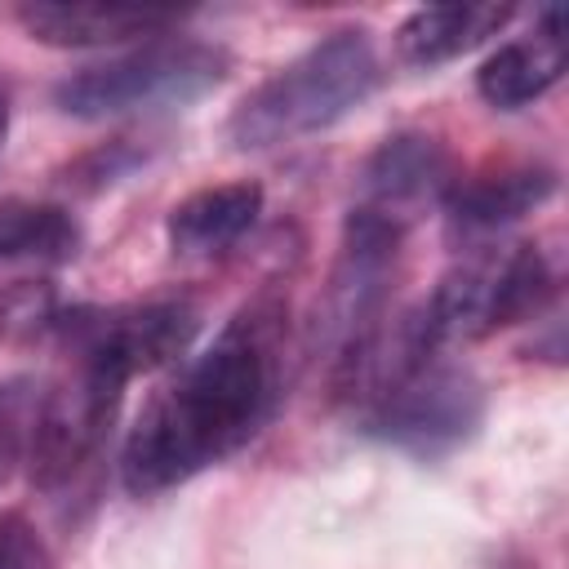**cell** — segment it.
Instances as JSON below:
<instances>
[{
	"instance_id": "obj_13",
	"label": "cell",
	"mask_w": 569,
	"mask_h": 569,
	"mask_svg": "<svg viewBox=\"0 0 569 569\" xmlns=\"http://www.w3.org/2000/svg\"><path fill=\"white\" fill-rule=\"evenodd\" d=\"M551 191H556L551 169H507V173H493V178L453 182L445 209H449L453 231L489 236V231L525 218L529 209H538Z\"/></svg>"
},
{
	"instance_id": "obj_12",
	"label": "cell",
	"mask_w": 569,
	"mask_h": 569,
	"mask_svg": "<svg viewBox=\"0 0 569 569\" xmlns=\"http://www.w3.org/2000/svg\"><path fill=\"white\" fill-rule=\"evenodd\" d=\"M511 18L507 4H422L396 27V58L405 67L431 71L476 49Z\"/></svg>"
},
{
	"instance_id": "obj_8",
	"label": "cell",
	"mask_w": 569,
	"mask_h": 569,
	"mask_svg": "<svg viewBox=\"0 0 569 569\" xmlns=\"http://www.w3.org/2000/svg\"><path fill=\"white\" fill-rule=\"evenodd\" d=\"M453 191V164L449 151L427 133H396L387 138L369 164H365V200L356 209L391 222L405 231L409 218H418L431 204H445Z\"/></svg>"
},
{
	"instance_id": "obj_14",
	"label": "cell",
	"mask_w": 569,
	"mask_h": 569,
	"mask_svg": "<svg viewBox=\"0 0 569 569\" xmlns=\"http://www.w3.org/2000/svg\"><path fill=\"white\" fill-rule=\"evenodd\" d=\"M76 249V227L53 204L0 200V262L9 258H67Z\"/></svg>"
},
{
	"instance_id": "obj_11",
	"label": "cell",
	"mask_w": 569,
	"mask_h": 569,
	"mask_svg": "<svg viewBox=\"0 0 569 569\" xmlns=\"http://www.w3.org/2000/svg\"><path fill=\"white\" fill-rule=\"evenodd\" d=\"M262 213V187L258 182H222L200 187L187 200L169 209V244L182 258H213L231 249Z\"/></svg>"
},
{
	"instance_id": "obj_10",
	"label": "cell",
	"mask_w": 569,
	"mask_h": 569,
	"mask_svg": "<svg viewBox=\"0 0 569 569\" xmlns=\"http://www.w3.org/2000/svg\"><path fill=\"white\" fill-rule=\"evenodd\" d=\"M560 71H565V13L547 9L542 27L529 40H511L480 62L476 89L489 107L516 111V107H529L533 98H542L560 80Z\"/></svg>"
},
{
	"instance_id": "obj_3",
	"label": "cell",
	"mask_w": 569,
	"mask_h": 569,
	"mask_svg": "<svg viewBox=\"0 0 569 569\" xmlns=\"http://www.w3.org/2000/svg\"><path fill=\"white\" fill-rule=\"evenodd\" d=\"M227 76V58L191 40H156L124 58L84 67L53 89V102L76 120H107L124 111L182 107Z\"/></svg>"
},
{
	"instance_id": "obj_16",
	"label": "cell",
	"mask_w": 569,
	"mask_h": 569,
	"mask_svg": "<svg viewBox=\"0 0 569 569\" xmlns=\"http://www.w3.org/2000/svg\"><path fill=\"white\" fill-rule=\"evenodd\" d=\"M18 462V440H13V431L0 422V485L9 480V467Z\"/></svg>"
},
{
	"instance_id": "obj_4",
	"label": "cell",
	"mask_w": 569,
	"mask_h": 569,
	"mask_svg": "<svg viewBox=\"0 0 569 569\" xmlns=\"http://www.w3.org/2000/svg\"><path fill=\"white\" fill-rule=\"evenodd\" d=\"M547 289H551V276L538 249L529 244L476 249L436 284V293L418 307V316L431 347L440 351L445 342H476L538 311Z\"/></svg>"
},
{
	"instance_id": "obj_5",
	"label": "cell",
	"mask_w": 569,
	"mask_h": 569,
	"mask_svg": "<svg viewBox=\"0 0 569 569\" xmlns=\"http://www.w3.org/2000/svg\"><path fill=\"white\" fill-rule=\"evenodd\" d=\"M124 382L129 373L120 365L71 351V369L44 391L31 422L27 471L36 489H58L84 467L116 418Z\"/></svg>"
},
{
	"instance_id": "obj_17",
	"label": "cell",
	"mask_w": 569,
	"mask_h": 569,
	"mask_svg": "<svg viewBox=\"0 0 569 569\" xmlns=\"http://www.w3.org/2000/svg\"><path fill=\"white\" fill-rule=\"evenodd\" d=\"M4 129H9V98H4V84H0V142H4Z\"/></svg>"
},
{
	"instance_id": "obj_9",
	"label": "cell",
	"mask_w": 569,
	"mask_h": 569,
	"mask_svg": "<svg viewBox=\"0 0 569 569\" xmlns=\"http://www.w3.org/2000/svg\"><path fill=\"white\" fill-rule=\"evenodd\" d=\"M13 18L22 31L53 49H102L124 40L160 36L173 13L169 9H133V4H18Z\"/></svg>"
},
{
	"instance_id": "obj_1",
	"label": "cell",
	"mask_w": 569,
	"mask_h": 569,
	"mask_svg": "<svg viewBox=\"0 0 569 569\" xmlns=\"http://www.w3.org/2000/svg\"><path fill=\"white\" fill-rule=\"evenodd\" d=\"M280 333L284 307L271 293L249 298L222 333L142 405L120 458L129 493H164L258 436L276 405Z\"/></svg>"
},
{
	"instance_id": "obj_15",
	"label": "cell",
	"mask_w": 569,
	"mask_h": 569,
	"mask_svg": "<svg viewBox=\"0 0 569 569\" xmlns=\"http://www.w3.org/2000/svg\"><path fill=\"white\" fill-rule=\"evenodd\" d=\"M0 569H49L36 529L18 511L0 516Z\"/></svg>"
},
{
	"instance_id": "obj_7",
	"label": "cell",
	"mask_w": 569,
	"mask_h": 569,
	"mask_svg": "<svg viewBox=\"0 0 569 569\" xmlns=\"http://www.w3.org/2000/svg\"><path fill=\"white\" fill-rule=\"evenodd\" d=\"M53 325L71 351L111 360L133 378L142 369L173 360L187 347L196 316L182 302H147V307H111V311H71V316H53Z\"/></svg>"
},
{
	"instance_id": "obj_2",
	"label": "cell",
	"mask_w": 569,
	"mask_h": 569,
	"mask_svg": "<svg viewBox=\"0 0 569 569\" xmlns=\"http://www.w3.org/2000/svg\"><path fill=\"white\" fill-rule=\"evenodd\" d=\"M378 53L365 31H333L276 76H267L227 120V138L240 151L280 147L320 133L351 116L378 89Z\"/></svg>"
},
{
	"instance_id": "obj_6",
	"label": "cell",
	"mask_w": 569,
	"mask_h": 569,
	"mask_svg": "<svg viewBox=\"0 0 569 569\" xmlns=\"http://www.w3.org/2000/svg\"><path fill=\"white\" fill-rule=\"evenodd\" d=\"M480 387L471 382V373L422 360L413 373H405L396 387H387L373 405H369V427L413 453H445L453 445H462L476 422H480Z\"/></svg>"
}]
</instances>
